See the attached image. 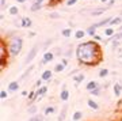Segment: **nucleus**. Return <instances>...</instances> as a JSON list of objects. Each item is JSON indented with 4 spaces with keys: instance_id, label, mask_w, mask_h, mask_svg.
<instances>
[{
    "instance_id": "obj_24",
    "label": "nucleus",
    "mask_w": 122,
    "mask_h": 121,
    "mask_svg": "<svg viewBox=\"0 0 122 121\" xmlns=\"http://www.w3.org/2000/svg\"><path fill=\"white\" fill-rule=\"evenodd\" d=\"M37 112H38V108H37V105H29V108H27V113L30 114V116H34V114H37Z\"/></svg>"
},
{
    "instance_id": "obj_22",
    "label": "nucleus",
    "mask_w": 122,
    "mask_h": 121,
    "mask_svg": "<svg viewBox=\"0 0 122 121\" xmlns=\"http://www.w3.org/2000/svg\"><path fill=\"white\" fill-rule=\"evenodd\" d=\"M27 121H45V114H34V116H31L30 118Z\"/></svg>"
},
{
    "instance_id": "obj_9",
    "label": "nucleus",
    "mask_w": 122,
    "mask_h": 121,
    "mask_svg": "<svg viewBox=\"0 0 122 121\" xmlns=\"http://www.w3.org/2000/svg\"><path fill=\"white\" fill-rule=\"evenodd\" d=\"M34 68H35V65H34V64H30V65L26 68V71H25V72H23V74L19 76V79H18V80H19V82H23L26 78H29V75L33 72V69H34Z\"/></svg>"
},
{
    "instance_id": "obj_14",
    "label": "nucleus",
    "mask_w": 122,
    "mask_h": 121,
    "mask_svg": "<svg viewBox=\"0 0 122 121\" xmlns=\"http://www.w3.org/2000/svg\"><path fill=\"white\" fill-rule=\"evenodd\" d=\"M48 90L49 87L45 84V86H41L39 88H37V95H38V99L39 98H42V97H45V95L48 94Z\"/></svg>"
},
{
    "instance_id": "obj_19",
    "label": "nucleus",
    "mask_w": 122,
    "mask_h": 121,
    "mask_svg": "<svg viewBox=\"0 0 122 121\" xmlns=\"http://www.w3.org/2000/svg\"><path fill=\"white\" fill-rule=\"evenodd\" d=\"M96 30H98V27H96L95 23H94V25H91L90 27H87L86 33H87V35H91V37H94V35L96 34Z\"/></svg>"
},
{
    "instance_id": "obj_21",
    "label": "nucleus",
    "mask_w": 122,
    "mask_h": 121,
    "mask_svg": "<svg viewBox=\"0 0 122 121\" xmlns=\"http://www.w3.org/2000/svg\"><path fill=\"white\" fill-rule=\"evenodd\" d=\"M54 113H56V108H54V106H46V108L44 109L45 116H52V114H54Z\"/></svg>"
},
{
    "instance_id": "obj_31",
    "label": "nucleus",
    "mask_w": 122,
    "mask_h": 121,
    "mask_svg": "<svg viewBox=\"0 0 122 121\" xmlns=\"http://www.w3.org/2000/svg\"><path fill=\"white\" fill-rule=\"evenodd\" d=\"M122 22V18H119V16H115V18H113L111 21H110V23H109V26H115V25H119Z\"/></svg>"
},
{
    "instance_id": "obj_26",
    "label": "nucleus",
    "mask_w": 122,
    "mask_h": 121,
    "mask_svg": "<svg viewBox=\"0 0 122 121\" xmlns=\"http://www.w3.org/2000/svg\"><path fill=\"white\" fill-rule=\"evenodd\" d=\"M65 68H66V67H65V65H64V64H62V63L60 61L58 64L54 65V68H53V69H54V72H56V74H60V72H62V71H64Z\"/></svg>"
},
{
    "instance_id": "obj_45",
    "label": "nucleus",
    "mask_w": 122,
    "mask_h": 121,
    "mask_svg": "<svg viewBox=\"0 0 122 121\" xmlns=\"http://www.w3.org/2000/svg\"><path fill=\"white\" fill-rule=\"evenodd\" d=\"M29 37H35V33L34 31H30V33H29Z\"/></svg>"
},
{
    "instance_id": "obj_33",
    "label": "nucleus",
    "mask_w": 122,
    "mask_h": 121,
    "mask_svg": "<svg viewBox=\"0 0 122 121\" xmlns=\"http://www.w3.org/2000/svg\"><path fill=\"white\" fill-rule=\"evenodd\" d=\"M8 90H1L0 91V98L1 99H7V97H8Z\"/></svg>"
},
{
    "instance_id": "obj_40",
    "label": "nucleus",
    "mask_w": 122,
    "mask_h": 121,
    "mask_svg": "<svg viewBox=\"0 0 122 121\" xmlns=\"http://www.w3.org/2000/svg\"><path fill=\"white\" fill-rule=\"evenodd\" d=\"M0 7H1V10H4L7 7V0H0Z\"/></svg>"
},
{
    "instance_id": "obj_16",
    "label": "nucleus",
    "mask_w": 122,
    "mask_h": 121,
    "mask_svg": "<svg viewBox=\"0 0 122 121\" xmlns=\"http://www.w3.org/2000/svg\"><path fill=\"white\" fill-rule=\"evenodd\" d=\"M98 86H99V82H98V80H90V82L87 83V86H86V90H87V91H92L94 88H96Z\"/></svg>"
},
{
    "instance_id": "obj_11",
    "label": "nucleus",
    "mask_w": 122,
    "mask_h": 121,
    "mask_svg": "<svg viewBox=\"0 0 122 121\" xmlns=\"http://www.w3.org/2000/svg\"><path fill=\"white\" fill-rule=\"evenodd\" d=\"M84 79H86V75L83 72H77L76 75H73V83H75V87L80 86V83L83 82Z\"/></svg>"
},
{
    "instance_id": "obj_4",
    "label": "nucleus",
    "mask_w": 122,
    "mask_h": 121,
    "mask_svg": "<svg viewBox=\"0 0 122 121\" xmlns=\"http://www.w3.org/2000/svg\"><path fill=\"white\" fill-rule=\"evenodd\" d=\"M38 50H39V44L37 42L34 46L29 50V53L26 55V59H25V65H30L31 63H33V60H34L35 57H37V55H38Z\"/></svg>"
},
{
    "instance_id": "obj_46",
    "label": "nucleus",
    "mask_w": 122,
    "mask_h": 121,
    "mask_svg": "<svg viewBox=\"0 0 122 121\" xmlns=\"http://www.w3.org/2000/svg\"><path fill=\"white\" fill-rule=\"evenodd\" d=\"M34 1H37V3H42V4H44L45 0H34Z\"/></svg>"
},
{
    "instance_id": "obj_2",
    "label": "nucleus",
    "mask_w": 122,
    "mask_h": 121,
    "mask_svg": "<svg viewBox=\"0 0 122 121\" xmlns=\"http://www.w3.org/2000/svg\"><path fill=\"white\" fill-rule=\"evenodd\" d=\"M5 41H7V48H8L10 57L15 59L23 49V37L22 35H12V37L7 38Z\"/></svg>"
},
{
    "instance_id": "obj_7",
    "label": "nucleus",
    "mask_w": 122,
    "mask_h": 121,
    "mask_svg": "<svg viewBox=\"0 0 122 121\" xmlns=\"http://www.w3.org/2000/svg\"><path fill=\"white\" fill-rule=\"evenodd\" d=\"M19 87H20V82L19 80H12V82L8 83L7 90H8V93H15V91H19Z\"/></svg>"
},
{
    "instance_id": "obj_10",
    "label": "nucleus",
    "mask_w": 122,
    "mask_h": 121,
    "mask_svg": "<svg viewBox=\"0 0 122 121\" xmlns=\"http://www.w3.org/2000/svg\"><path fill=\"white\" fill-rule=\"evenodd\" d=\"M20 27H23V29H30V27H33V21L29 16H23L20 19Z\"/></svg>"
},
{
    "instance_id": "obj_8",
    "label": "nucleus",
    "mask_w": 122,
    "mask_h": 121,
    "mask_svg": "<svg viewBox=\"0 0 122 121\" xmlns=\"http://www.w3.org/2000/svg\"><path fill=\"white\" fill-rule=\"evenodd\" d=\"M109 10V7H99V8H92L90 11V16H99L102 14H105Z\"/></svg>"
},
{
    "instance_id": "obj_39",
    "label": "nucleus",
    "mask_w": 122,
    "mask_h": 121,
    "mask_svg": "<svg viewBox=\"0 0 122 121\" xmlns=\"http://www.w3.org/2000/svg\"><path fill=\"white\" fill-rule=\"evenodd\" d=\"M92 38L95 39V41H98V42H102V41H103V38H102V35H99V34H95L94 37H92Z\"/></svg>"
},
{
    "instance_id": "obj_30",
    "label": "nucleus",
    "mask_w": 122,
    "mask_h": 121,
    "mask_svg": "<svg viewBox=\"0 0 122 121\" xmlns=\"http://www.w3.org/2000/svg\"><path fill=\"white\" fill-rule=\"evenodd\" d=\"M90 94L94 95V97H99V95L102 94V86L99 84V86L96 87V88H94L92 91H90Z\"/></svg>"
},
{
    "instance_id": "obj_23",
    "label": "nucleus",
    "mask_w": 122,
    "mask_h": 121,
    "mask_svg": "<svg viewBox=\"0 0 122 121\" xmlns=\"http://www.w3.org/2000/svg\"><path fill=\"white\" fill-rule=\"evenodd\" d=\"M87 105L92 109V110H99V104H98L96 101H94V99H88Z\"/></svg>"
},
{
    "instance_id": "obj_38",
    "label": "nucleus",
    "mask_w": 122,
    "mask_h": 121,
    "mask_svg": "<svg viewBox=\"0 0 122 121\" xmlns=\"http://www.w3.org/2000/svg\"><path fill=\"white\" fill-rule=\"evenodd\" d=\"M41 86H44V80H42V79L39 78L38 80L35 82V87H37V88H39V87H41Z\"/></svg>"
},
{
    "instance_id": "obj_47",
    "label": "nucleus",
    "mask_w": 122,
    "mask_h": 121,
    "mask_svg": "<svg viewBox=\"0 0 122 121\" xmlns=\"http://www.w3.org/2000/svg\"><path fill=\"white\" fill-rule=\"evenodd\" d=\"M100 3H107V1H109V0H99Z\"/></svg>"
},
{
    "instance_id": "obj_12",
    "label": "nucleus",
    "mask_w": 122,
    "mask_h": 121,
    "mask_svg": "<svg viewBox=\"0 0 122 121\" xmlns=\"http://www.w3.org/2000/svg\"><path fill=\"white\" fill-rule=\"evenodd\" d=\"M52 78H53V71L52 69H45L42 75H41V79L44 82H52Z\"/></svg>"
},
{
    "instance_id": "obj_1",
    "label": "nucleus",
    "mask_w": 122,
    "mask_h": 121,
    "mask_svg": "<svg viewBox=\"0 0 122 121\" xmlns=\"http://www.w3.org/2000/svg\"><path fill=\"white\" fill-rule=\"evenodd\" d=\"M76 60L80 65L96 67L103 61V50L98 41L90 39L76 46Z\"/></svg>"
},
{
    "instance_id": "obj_36",
    "label": "nucleus",
    "mask_w": 122,
    "mask_h": 121,
    "mask_svg": "<svg viewBox=\"0 0 122 121\" xmlns=\"http://www.w3.org/2000/svg\"><path fill=\"white\" fill-rule=\"evenodd\" d=\"M77 3V0H66L65 1V6H68V7H72V6H75Z\"/></svg>"
},
{
    "instance_id": "obj_28",
    "label": "nucleus",
    "mask_w": 122,
    "mask_h": 121,
    "mask_svg": "<svg viewBox=\"0 0 122 121\" xmlns=\"http://www.w3.org/2000/svg\"><path fill=\"white\" fill-rule=\"evenodd\" d=\"M66 110H68V106H62V109H61V112H60V116H58V121H64V118H65L66 116Z\"/></svg>"
},
{
    "instance_id": "obj_3",
    "label": "nucleus",
    "mask_w": 122,
    "mask_h": 121,
    "mask_svg": "<svg viewBox=\"0 0 122 121\" xmlns=\"http://www.w3.org/2000/svg\"><path fill=\"white\" fill-rule=\"evenodd\" d=\"M0 50H1L0 68H1V71H4V68L7 67V63H8V59H11L10 57V53H8V48H7V41H5V38H1V48H0Z\"/></svg>"
},
{
    "instance_id": "obj_42",
    "label": "nucleus",
    "mask_w": 122,
    "mask_h": 121,
    "mask_svg": "<svg viewBox=\"0 0 122 121\" xmlns=\"http://www.w3.org/2000/svg\"><path fill=\"white\" fill-rule=\"evenodd\" d=\"M114 4H115V0H109L107 1V7H113Z\"/></svg>"
},
{
    "instance_id": "obj_41",
    "label": "nucleus",
    "mask_w": 122,
    "mask_h": 121,
    "mask_svg": "<svg viewBox=\"0 0 122 121\" xmlns=\"http://www.w3.org/2000/svg\"><path fill=\"white\" fill-rule=\"evenodd\" d=\"M61 63L66 67V65H68V63H69V61H68V57H62V59H61Z\"/></svg>"
},
{
    "instance_id": "obj_5",
    "label": "nucleus",
    "mask_w": 122,
    "mask_h": 121,
    "mask_svg": "<svg viewBox=\"0 0 122 121\" xmlns=\"http://www.w3.org/2000/svg\"><path fill=\"white\" fill-rule=\"evenodd\" d=\"M54 57H56V55L53 52L46 50V52L44 53L42 59H41V61H39V65H46V64H49V63H52V61L54 60Z\"/></svg>"
},
{
    "instance_id": "obj_44",
    "label": "nucleus",
    "mask_w": 122,
    "mask_h": 121,
    "mask_svg": "<svg viewBox=\"0 0 122 121\" xmlns=\"http://www.w3.org/2000/svg\"><path fill=\"white\" fill-rule=\"evenodd\" d=\"M16 3H19V4H23V3H26L27 0H15Z\"/></svg>"
},
{
    "instance_id": "obj_43",
    "label": "nucleus",
    "mask_w": 122,
    "mask_h": 121,
    "mask_svg": "<svg viewBox=\"0 0 122 121\" xmlns=\"http://www.w3.org/2000/svg\"><path fill=\"white\" fill-rule=\"evenodd\" d=\"M29 93H30L29 90H23L22 91V95H23V97H29Z\"/></svg>"
},
{
    "instance_id": "obj_6",
    "label": "nucleus",
    "mask_w": 122,
    "mask_h": 121,
    "mask_svg": "<svg viewBox=\"0 0 122 121\" xmlns=\"http://www.w3.org/2000/svg\"><path fill=\"white\" fill-rule=\"evenodd\" d=\"M69 97H71L69 90L66 88L65 84H62V87H61V91H60V99L62 101V102H68V101H69Z\"/></svg>"
},
{
    "instance_id": "obj_25",
    "label": "nucleus",
    "mask_w": 122,
    "mask_h": 121,
    "mask_svg": "<svg viewBox=\"0 0 122 121\" xmlns=\"http://www.w3.org/2000/svg\"><path fill=\"white\" fill-rule=\"evenodd\" d=\"M86 30H81V29H79V30H76L75 31V38L76 39H81L83 37H86Z\"/></svg>"
},
{
    "instance_id": "obj_17",
    "label": "nucleus",
    "mask_w": 122,
    "mask_h": 121,
    "mask_svg": "<svg viewBox=\"0 0 122 121\" xmlns=\"http://www.w3.org/2000/svg\"><path fill=\"white\" fill-rule=\"evenodd\" d=\"M44 7V4L42 3H37V1H33V4L30 6V11H33V12H37V11H39V10Z\"/></svg>"
},
{
    "instance_id": "obj_20",
    "label": "nucleus",
    "mask_w": 122,
    "mask_h": 121,
    "mask_svg": "<svg viewBox=\"0 0 122 121\" xmlns=\"http://www.w3.org/2000/svg\"><path fill=\"white\" fill-rule=\"evenodd\" d=\"M8 12L11 16H16V15H19V7L18 6H11L8 8Z\"/></svg>"
},
{
    "instance_id": "obj_35",
    "label": "nucleus",
    "mask_w": 122,
    "mask_h": 121,
    "mask_svg": "<svg viewBox=\"0 0 122 121\" xmlns=\"http://www.w3.org/2000/svg\"><path fill=\"white\" fill-rule=\"evenodd\" d=\"M52 42H53V39H48V41H45V42L42 44V48H44V49H48V48L52 45Z\"/></svg>"
},
{
    "instance_id": "obj_32",
    "label": "nucleus",
    "mask_w": 122,
    "mask_h": 121,
    "mask_svg": "<svg viewBox=\"0 0 122 121\" xmlns=\"http://www.w3.org/2000/svg\"><path fill=\"white\" fill-rule=\"evenodd\" d=\"M114 34H115V33H114V29L111 26L105 29V35H107V37H113Z\"/></svg>"
},
{
    "instance_id": "obj_18",
    "label": "nucleus",
    "mask_w": 122,
    "mask_h": 121,
    "mask_svg": "<svg viewBox=\"0 0 122 121\" xmlns=\"http://www.w3.org/2000/svg\"><path fill=\"white\" fill-rule=\"evenodd\" d=\"M109 74H110V69L109 68H102V69H99L98 76H99L100 79H105V78H107V76H109Z\"/></svg>"
},
{
    "instance_id": "obj_37",
    "label": "nucleus",
    "mask_w": 122,
    "mask_h": 121,
    "mask_svg": "<svg viewBox=\"0 0 122 121\" xmlns=\"http://www.w3.org/2000/svg\"><path fill=\"white\" fill-rule=\"evenodd\" d=\"M49 18H50V19H58V18H60V14L52 12V14H49Z\"/></svg>"
},
{
    "instance_id": "obj_27",
    "label": "nucleus",
    "mask_w": 122,
    "mask_h": 121,
    "mask_svg": "<svg viewBox=\"0 0 122 121\" xmlns=\"http://www.w3.org/2000/svg\"><path fill=\"white\" fill-rule=\"evenodd\" d=\"M61 35H62V37H65V38H69L71 35H72V29H71V27L62 29V30H61Z\"/></svg>"
},
{
    "instance_id": "obj_48",
    "label": "nucleus",
    "mask_w": 122,
    "mask_h": 121,
    "mask_svg": "<svg viewBox=\"0 0 122 121\" xmlns=\"http://www.w3.org/2000/svg\"><path fill=\"white\" fill-rule=\"evenodd\" d=\"M118 121H122V114H121V117H119V120H118Z\"/></svg>"
},
{
    "instance_id": "obj_29",
    "label": "nucleus",
    "mask_w": 122,
    "mask_h": 121,
    "mask_svg": "<svg viewBox=\"0 0 122 121\" xmlns=\"http://www.w3.org/2000/svg\"><path fill=\"white\" fill-rule=\"evenodd\" d=\"M81 118H83V113L80 112V110H76L73 113V116H72V120L73 121H80Z\"/></svg>"
},
{
    "instance_id": "obj_49",
    "label": "nucleus",
    "mask_w": 122,
    "mask_h": 121,
    "mask_svg": "<svg viewBox=\"0 0 122 121\" xmlns=\"http://www.w3.org/2000/svg\"><path fill=\"white\" fill-rule=\"evenodd\" d=\"M69 121H73V120H69Z\"/></svg>"
},
{
    "instance_id": "obj_34",
    "label": "nucleus",
    "mask_w": 122,
    "mask_h": 121,
    "mask_svg": "<svg viewBox=\"0 0 122 121\" xmlns=\"http://www.w3.org/2000/svg\"><path fill=\"white\" fill-rule=\"evenodd\" d=\"M61 1H62V0H50L48 6H49V7H54V6H58Z\"/></svg>"
},
{
    "instance_id": "obj_15",
    "label": "nucleus",
    "mask_w": 122,
    "mask_h": 121,
    "mask_svg": "<svg viewBox=\"0 0 122 121\" xmlns=\"http://www.w3.org/2000/svg\"><path fill=\"white\" fill-rule=\"evenodd\" d=\"M113 18L111 16H109V18H105V19H100L99 22H96L95 23V26L99 29V27H103V26H109V23H110V21H111Z\"/></svg>"
},
{
    "instance_id": "obj_13",
    "label": "nucleus",
    "mask_w": 122,
    "mask_h": 121,
    "mask_svg": "<svg viewBox=\"0 0 122 121\" xmlns=\"http://www.w3.org/2000/svg\"><path fill=\"white\" fill-rule=\"evenodd\" d=\"M113 90H114V95L117 97V98H119L122 95V84L119 82L117 83H114V86H113Z\"/></svg>"
}]
</instances>
